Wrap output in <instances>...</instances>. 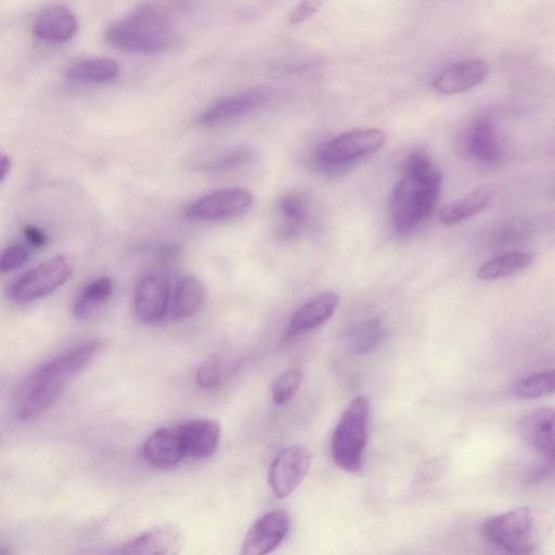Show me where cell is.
Masks as SVG:
<instances>
[{
    "mask_svg": "<svg viewBox=\"0 0 555 555\" xmlns=\"http://www.w3.org/2000/svg\"><path fill=\"white\" fill-rule=\"evenodd\" d=\"M101 343L88 341L46 361L25 378L14 398L12 410L17 420L30 422L53 407L68 384L99 353Z\"/></svg>",
    "mask_w": 555,
    "mask_h": 555,
    "instance_id": "cell-1",
    "label": "cell"
},
{
    "mask_svg": "<svg viewBox=\"0 0 555 555\" xmlns=\"http://www.w3.org/2000/svg\"><path fill=\"white\" fill-rule=\"evenodd\" d=\"M442 184L440 167L429 154L412 152L391 199L393 224L399 234H408L433 213Z\"/></svg>",
    "mask_w": 555,
    "mask_h": 555,
    "instance_id": "cell-2",
    "label": "cell"
},
{
    "mask_svg": "<svg viewBox=\"0 0 555 555\" xmlns=\"http://www.w3.org/2000/svg\"><path fill=\"white\" fill-rule=\"evenodd\" d=\"M106 38L114 47L131 53L159 54L173 46L176 32L164 10L144 4L110 23Z\"/></svg>",
    "mask_w": 555,
    "mask_h": 555,
    "instance_id": "cell-3",
    "label": "cell"
},
{
    "mask_svg": "<svg viewBox=\"0 0 555 555\" xmlns=\"http://www.w3.org/2000/svg\"><path fill=\"white\" fill-rule=\"evenodd\" d=\"M482 532L489 542L509 555H532L541 533L538 514L529 507L492 516L483 524Z\"/></svg>",
    "mask_w": 555,
    "mask_h": 555,
    "instance_id": "cell-4",
    "label": "cell"
},
{
    "mask_svg": "<svg viewBox=\"0 0 555 555\" xmlns=\"http://www.w3.org/2000/svg\"><path fill=\"white\" fill-rule=\"evenodd\" d=\"M368 422L369 402L358 396L344 411L332 437V459L341 470L356 473L363 467Z\"/></svg>",
    "mask_w": 555,
    "mask_h": 555,
    "instance_id": "cell-5",
    "label": "cell"
},
{
    "mask_svg": "<svg viewBox=\"0 0 555 555\" xmlns=\"http://www.w3.org/2000/svg\"><path fill=\"white\" fill-rule=\"evenodd\" d=\"M385 140V134L378 128L354 129L322 144L317 150V163L326 173H343L378 152Z\"/></svg>",
    "mask_w": 555,
    "mask_h": 555,
    "instance_id": "cell-6",
    "label": "cell"
},
{
    "mask_svg": "<svg viewBox=\"0 0 555 555\" xmlns=\"http://www.w3.org/2000/svg\"><path fill=\"white\" fill-rule=\"evenodd\" d=\"M74 273V262L59 255L20 276L8 289L11 301L27 304L45 298L62 287Z\"/></svg>",
    "mask_w": 555,
    "mask_h": 555,
    "instance_id": "cell-7",
    "label": "cell"
},
{
    "mask_svg": "<svg viewBox=\"0 0 555 555\" xmlns=\"http://www.w3.org/2000/svg\"><path fill=\"white\" fill-rule=\"evenodd\" d=\"M254 202L252 193L232 187L215 190L190 204L186 215L196 221L218 222L247 213Z\"/></svg>",
    "mask_w": 555,
    "mask_h": 555,
    "instance_id": "cell-8",
    "label": "cell"
},
{
    "mask_svg": "<svg viewBox=\"0 0 555 555\" xmlns=\"http://www.w3.org/2000/svg\"><path fill=\"white\" fill-rule=\"evenodd\" d=\"M313 455L303 446H290L280 451L271 464L268 481L276 497H289L311 469Z\"/></svg>",
    "mask_w": 555,
    "mask_h": 555,
    "instance_id": "cell-9",
    "label": "cell"
},
{
    "mask_svg": "<svg viewBox=\"0 0 555 555\" xmlns=\"http://www.w3.org/2000/svg\"><path fill=\"white\" fill-rule=\"evenodd\" d=\"M172 282L161 271H152L138 283L135 291V314L145 324L154 325L167 318L170 311Z\"/></svg>",
    "mask_w": 555,
    "mask_h": 555,
    "instance_id": "cell-10",
    "label": "cell"
},
{
    "mask_svg": "<svg viewBox=\"0 0 555 555\" xmlns=\"http://www.w3.org/2000/svg\"><path fill=\"white\" fill-rule=\"evenodd\" d=\"M182 529L164 524L124 542L108 555H179L184 548Z\"/></svg>",
    "mask_w": 555,
    "mask_h": 555,
    "instance_id": "cell-11",
    "label": "cell"
},
{
    "mask_svg": "<svg viewBox=\"0 0 555 555\" xmlns=\"http://www.w3.org/2000/svg\"><path fill=\"white\" fill-rule=\"evenodd\" d=\"M291 520L286 511H270L258 519L245 536L240 555L273 553L290 532Z\"/></svg>",
    "mask_w": 555,
    "mask_h": 555,
    "instance_id": "cell-12",
    "label": "cell"
},
{
    "mask_svg": "<svg viewBox=\"0 0 555 555\" xmlns=\"http://www.w3.org/2000/svg\"><path fill=\"white\" fill-rule=\"evenodd\" d=\"M269 94L265 89H251L217 101L198 119L201 126H213L234 121L264 106Z\"/></svg>",
    "mask_w": 555,
    "mask_h": 555,
    "instance_id": "cell-13",
    "label": "cell"
},
{
    "mask_svg": "<svg viewBox=\"0 0 555 555\" xmlns=\"http://www.w3.org/2000/svg\"><path fill=\"white\" fill-rule=\"evenodd\" d=\"M488 64L483 59H470L453 64L438 74L432 86L442 95H457L482 84L488 76Z\"/></svg>",
    "mask_w": 555,
    "mask_h": 555,
    "instance_id": "cell-14",
    "label": "cell"
},
{
    "mask_svg": "<svg viewBox=\"0 0 555 555\" xmlns=\"http://www.w3.org/2000/svg\"><path fill=\"white\" fill-rule=\"evenodd\" d=\"M143 457L150 467L156 469H170L187 459L178 425L153 432L144 444Z\"/></svg>",
    "mask_w": 555,
    "mask_h": 555,
    "instance_id": "cell-15",
    "label": "cell"
},
{
    "mask_svg": "<svg viewBox=\"0 0 555 555\" xmlns=\"http://www.w3.org/2000/svg\"><path fill=\"white\" fill-rule=\"evenodd\" d=\"M79 23L67 6H48L38 12L33 22V34L47 43H63L75 35Z\"/></svg>",
    "mask_w": 555,
    "mask_h": 555,
    "instance_id": "cell-16",
    "label": "cell"
},
{
    "mask_svg": "<svg viewBox=\"0 0 555 555\" xmlns=\"http://www.w3.org/2000/svg\"><path fill=\"white\" fill-rule=\"evenodd\" d=\"M186 449L187 458L208 459L221 443V425L214 420L195 419L178 425Z\"/></svg>",
    "mask_w": 555,
    "mask_h": 555,
    "instance_id": "cell-17",
    "label": "cell"
},
{
    "mask_svg": "<svg viewBox=\"0 0 555 555\" xmlns=\"http://www.w3.org/2000/svg\"><path fill=\"white\" fill-rule=\"evenodd\" d=\"M520 433L542 456L555 459V408L541 407L520 422Z\"/></svg>",
    "mask_w": 555,
    "mask_h": 555,
    "instance_id": "cell-18",
    "label": "cell"
},
{
    "mask_svg": "<svg viewBox=\"0 0 555 555\" xmlns=\"http://www.w3.org/2000/svg\"><path fill=\"white\" fill-rule=\"evenodd\" d=\"M340 304V296L334 292L322 293L307 302L292 316L288 327L290 338L313 331L332 318Z\"/></svg>",
    "mask_w": 555,
    "mask_h": 555,
    "instance_id": "cell-19",
    "label": "cell"
},
{
    "mask_svg": "<svg viewBox=\"0 0 555 555\" xmlns=\"http://www.w3.org/2000/svg\"><path fill=\"white\" fill-rule=\"evenodd\" d=\"M206 301L203 283L192 276L178 278L172 286L170 311L167 318L173 321L197 315Z\"/></svg>",
    "mask_w": 555,
    "mask_h": 555,
    "instance_id": "cell-20",
    "label": "cell"
},
{
    "mask_svg": "<svg viewBox=\"0 0 555 555\" xmlns=\"http://www.w3.org/2000/svg\"><path fill=\"white\" fill-rule=\"evenodd\" d=\"M468 150L473 159L483 164H495L501 159L500 138L492 121L482 120L472 127Z\"/></svg>",
    "mask_w": 555,
    "mask_h": 555,
    "instance_id": "cell-21",
    "label": "cell"
},
{
    "mask_svg": "<svg viewBox=\"0 0 555 555\" xmlns=\"http://www.w3.org/2000/svg\"><path fill=\"white\" fill-rule=\"evenodd\" d=\"M492 199V192L489 189H476L469 195L444 205L440 211L441 222L446 226L466 222L486 210Z\"/></svg>",
    "mask_w": 555,
    "mask_h": 555,
    "instance_id": "cell-22",
    "label": "cell"
},
{
    "mask_svg": "<svg viewBox=\"0 0 555 555\" xmlns=\"http://www.w3.org/2000/svg\"><path fill=\"white\" fill-rule=\"evenodd\" d=\"M119 64L111 58L93 57L74 62L67 70L69 80L80 83L102 84L118 77Z\"/></svg>",
    "mask_w": 555,
    "mask_h": 555,
    "instance_id": "cell-23",
    "label": "cell"
},
{
    "mask_svg": "<svg viewBox=\"0 0 555 555\" xmlns=\"http://www.w3.org/2000/svg\"><path fill=\"white\" fill-rule=\"evenodd\" d=\"M535 256L524 251L502 254L484 263L477 270L476 277L481 281H495L509 278L531 266Z\"/></svg>",
    "mask_w": 555,
    "mask_h": 555,
    "instance_id": "cell-24",
    "label": "cell"
},
{
    "mask_svg": "<svg viewBox=\"0 0 555 555\" xmlns=\"http://www.w3.org/2000/svg\"><path fill=\"white\" fill-rule=\"evenodd\" d=\"M113 291L114 282L110 277H100L89 282L73 304L74 317L79 320L92 317L110 300Z\"/></svg>",
    "mask_w": 555,
    "mask_h": 555,
    "instance_id": "cell-25",
    "label": "cell"
},
{
    "mask_svg": "<svg viewBox=\"0 0 555 555\" xmlns=\"http://www.w3.org/2000/svg\"><path fill=\"white\" fill-rule=\"evenodd\" d=\"M514 393L522 399H537L555 394V369L524 378L515 385Z\"/></svg>",
    "mask_w": 555,
    "mask_h": 555,
    "instance_id": "cell-26",
    "label": "cell"
},
{
    "mask_svg": "<svg viewBox=\"0 0 555 555\" xmlns=\"http://www.w3.org/2000/svg\"><path fill=\"white\" fill-rule=\"evenodd\" d=\"M280 215L285 219L286 229L289 232L298 230L308 218V203L298 193H288L278 202Z\"/></svg>",
    "mask_w": 555,
    "mask_h": 555,
    "instance_id": "cell-27",
    "label": "cell"
},
{
    "mask_svg": "<svg viewBox=\"0 0 555 555\" xmlns=\"http://www.w3.org/2000/svg\"><path fill=\"white\" fill-rule=\"evenodd\" d=\"M252 158L253 154L251 150L247 148H237L219 154L218 157L203 163L200 166V170L210 173H224L250 163Z\"/></svg>",
    "mask_w": 555,
    "mask_h": 555,
    "instance_id": "cell-28",
    "label": "cell"
},
{
    "mask_svg": "<svg viewBox=\"0 0 555 555\" xmlns=\"http://www.w3.org/2000/svg\"><path fill=\"white\" fill-rule=\"evenodd\" d=\"M385 337L383 322L380 318H372L361 326L355 335V348L359 354L370 353L382 343Z\"/></svg>",
    "mask_w": 555,
    "mask_h": 555,
    "instance_id": "cell-29",
    "label": "cell"
},
{
    "mask_svg": "<svg viewBox=\"0 0 555 555\" xmlns=\"http://www.w3.org/2000/svg\"><path fill=\"white\" fill-rule=\"evenodd\" d=\"M304 374L299 369H292L283 374L271 386V397L276 405H283L300 390Z\"/></svg>",
    "mask_w": 555,
    "mask_h": 555,
    "instance_id": "cell-30",
    "label": "cell"
},
{
    "mask_svg": "<svg viewBox=\"0 0 555 555\" xmlns=\"http://www.w3.org/2000/svg\"><path fill=\"white\" fill-rule=\"evenodd\" d=\"M224 361L221 356L213 355L205 359L197 371V383L204 390L214 389L223 380Z\"/></svg>",
    "mask_w": 555,
    "mask_h": 555,
    "instance_id": "cell-31",
    "label": "cell"
},
{
    "mask_svg": "<svg viewBox=\"0 0 555 555\" xmlns=\"http://www.w3.org/2000/svg\"><path fill=\"white\" fill-rule=\"evenodd\" d=\"M29 252L21 245H11L2 254L0 270L3 274L10 273L29 261Z\"/></svg>",
    "mask_w": 555,
    "mask_h": 555,
    "instance_id": "cell-32",
    "label": "cell"
},
{
    "mask_svg": "<svg viewBox=\"0 0 555 555\" xmlns=\"http://www.w3.org/2000/svg\"><path fill=\"white\" fill-rule=\"evenodd\" d=\"M324 5L322 2H314V0H307L296 6L289 15V22L293 25H298L311 19L321 6Z\"/></svg>",
    "mask_w": 555,
    "mask_h": 555,
    "instance_id": "cell-33",
    "label": "cell"
},
{
    "mask_svg": "<svg viewBox=\"0 0 555 555\" xmlns=\"http://www.w3.org/2000/svg\"><path fill=\"white\" fill-rule=\"evenodd\" d=\"M540 463L535 466L526 477L528 485H537L544 482L555 471V459L544 457Z\"/></svg>",
    "mask_w": 555,
    "mask_h": 555,
    "instance_id": "cell-34",
    "label": "cell"
},
{
    "mask_svg": "<svg viewBox=\"0 0 555 555\" xmlns=\"http://www.w3.org/2000/svg\"><path fill=\"white\" fill-rule=\"evenodd\" d=\"M23 235L25 240H27L33 248L42 249L46 247L48 243V236L46 232L34 225L25 226L23 229Z\"/></svg>",
    "mask_w": 555,
    "mask_h": 555,
    "instance_id": "cell-35",
    "label": "cell"
},
{
    "mask_svg": "<svg viewBox=\"0 0 555 555\" xmlns=\"http://www.w3.org/2000/svg\"><path fill=\"white\" fill-rule=\"evenodd\" d=\"M12 161L7 154L3 153L0 158V182L4 183L11 171Z\"/></svg>",
    "mask_w": 555,
    "mask_h": 555,
    "instance_id": "cell-36",
    "label": "cell"
}]
</instances>
